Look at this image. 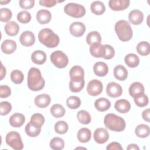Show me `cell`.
<instances>
[{
	"instance_id": "6da1fadb",
	"label": "cell",
	"mask_w": 150,
	"mask_h": 150,
	"mask_svg": "<svg viewBox=\"0 0 150 150\" xmlns=\"http://www.w3.org/2000/svg\"><path fill=\"white\" fill-rule=\"evenodd\" d=\"M29 88L34 91L41 90L45 86V81L39 69L31 67L28 73L27 80Z\"/></svg>"
},
{
	"instance_id": "7a4b0ae2",
	"label": "cell",
	"mask_w": 150,
	"mask_h": 150,
	"mask_svg": "<svg viewBox=\"0 0 150 150\" xmlns=\"http://www.w3.org/2000/svg\"><path fill=\"white\" fill-rule=\"evenodd\" d=\"M39 42L49 48H54L59 43V37L52 30L49 28H44L40 30L38 33Z\"/></svg>"
},
{
	"instance_id": "3957f363",
	"label": "cell",
	"mask_w": 150,
	"mask_h": 150,
	"mask_svg": "<svg viewBox=\"0 0 150 150\" xmlns=\"http://www.w3.org/2000/svg\"><path fill=\"white\" fill-rule=\"evenodd\" d=\"M104 123L106 128L110 130L121 132L125 129L126 124L125 120L115 114H107L104 119Z\"/></svg>"
},
{
	"instance_id": "277c9868",
	"label": "cell",
	"mask_w": 150,
	"mask_h": 150,
	"mask_svg": "<svg viewBox=\"0 0 150 150\" xmlns=\"http://www.w3.org/2000/svg\"><path fill=\"white\" fill-rule=\"evenodd\" d=\"M115 31L118 39L122 42H127L132 38L133 33L129 22L125 20H120L115 25Z\"/></svg>"
},
{
	"instance_id": "5b68a950",
	"label": "cell",
	"mask_w": 150,
	"mask_h": 150,
	"mask_svg": "<svg viewBox=\"0 0 150 150\" xmlns=\"http://www.w3.org/2000/svg\"><path fill=\"white\" fill-rule=\"evenodd\" d=\"M64 11L67 15L75 18H81L86 13V9L82 5L73 2L67 4L64 7Z\"/></svg>"
},
{
	"instance_id": "8992f818",
	"label": "cell",
	"mask_w": 150,
	"mask_h": 150,
	"mask_svg": "<svg viewBox=\"0 0 150 150\" xmlns=\"http://www.w3.org/2000/svg\"><path fill=\"white\" fill-rule=\"evenodd\" d=\"M5 141L7 145L13 149L21 150L23 148V144L21 135L16 131L8 132L6 135Z\"/></svg>"
},
{
	"instance_id": "52a82bcc",
	"label": "cell",
	"mask_w": 150,
	"mask_h": 150,
	"mask_svg": "<svg viewBox=\"0 0 150 150\" xmlns=\"http://www.w3.org/2000/svg\"><path fill=\"white\" fill-rule=\"evenodd\" d=\"M51 62L57 68L63 69L69 63V59L67 55L61 50H56L50 54Z\"/></svg>"
},
{
	"instance_id": "ba28073f",
	"label": "cell",
	"mask_w": 150,
	"mask_h": 150,
	"mask_svg": "<svg viewBox=\"0 0 150 150\" xmlns=\"http://www.w3.org/2000/svg\"><path fill=\"white\" fill-rule=\"evenodd\" d=\"M103 89L102 83L97 80L93 79L89 81L87 86V91L91 96H97L101 93Z\"/></svg>"
},
{
	"instance_id": "9c48e42d",
	"label": "cell",
	"mask_w": 150,
	"mask_h": 150,
	"mask_svg": "<svg viewBox=\"0 0 150 150\" xmlns=\"http://www.w3.org/2000/svg\"><path fill=\"white\" fill-rule=\"evenodd\" d=\"M106 93L110 97H118L121 96L122 93V88L118 83L112 81L107 84L106 87Z\"/></svg>"
},
{
	"instance_id": "30bf717a",
	"label": "cell",
	"mask_w": 150,
	"mask_h": 150,
	"mask_svg": "<svg viewBox=\"0 0 150 150\" xmlns=\"http://www.w3.org/2000/svg\"><path fill=\"white\" fill-rule=\"evenodd\" d=\"M84 79L81 77H76L70 78L69 82V88L71 92H80L84 86Z\"/></svg>"
},
{
	"instance_id": "8fae6325",
	"label": "cell",
	"mask_w": 150,
	"mask_h": 150,
	"mask_svg": "<svg viewBox=\"0 0 150 150\" xmlns=\"http://www.w3.org/2000/svg\"><path fill=\"white\" fill-rule=\"evenodd\" d=\"M19 41L20 43L24 46H31L35 42V35L31 31L25 30L21 35Z\"/></svg>"
},
{
	"instance_id": "7c38bea8",
	"label": "cell",
	"mask_w": 150,
	"mask_h": 150,
	"mask_svg": "<svg viewBox=\"0 0 150 150\" xmlns=\"http://www.w3.org/2000/svg\"><path fill=\"white\" fill-rule=\"evenodd\" d=\"M70 33L75 37H80L86 32V26L80 22H74L69 27Z\"/></svg>"
},
{
	"instance_id": "4fadbf2b",
	"label": "cell",
	"mask_w": 150,
	"mask_h": 150,
	"mask_svg": "<svg viewBox=\"0 0 150 150\" xmlns=\"http://www.w3.org/2000/svg\"><path fill=\"white\" fill-rule=\"evenodd\" d=\"M94 139L98 144H104L109 139V134L104 128H98L94 132Z\"/></svg>"
},
{
	"instance_id": "5bb4252c",
	"label": "cell",
	"mask_w": 150,
	"mask_h": 150,
	"mask_svg": "<svg viewBox=\"0 0 150 150\" xmlns=\"http://www.w3.org/2000/svg\"><path fill=\"white\" fill-rule=\"evenodd\" d=\"M129 4V0H110L108 2V6L112 11H120L127 9Z\"/></svg>"
},
{
	"instance_id": "9a60e30c",
	"label": "cell",
	"mask_w": 150,
	"mask_h": 150,
	"mask_svg": "<svg viewBox=\"0 0 150 150\" xmlns=\"http://www.w3.org/2000/svg\"><path fill=\"white\" fill-rule=\"evenodd\" d=\"M128 19L132 24L138 25L143 22L144 14L141 11L137 9L132 10L129 13Z\"/></svg>"
},
{
	"instance_id": "2e32d148",
	"label": "cell",
	"mask_w": 150,
	"mask_h": 150,
	"mask_svg": "<svg viewBox=\"0 0 150 150\" xmlns=\"http://www.w3.org/2000/svg\"><path fill=\"white\" fill-rule=\"evenodd\" d=\"M16 43L14 40L6 39L2 43L1 49L4 53L9 54L13 53L16 50Z\"/></svg>"
},
{
	"instance_id": "e0dca14e",
	"label": "cell",
	"mask_w": 150,
	"mask_h": 150,
	"mask_svg": "<svg viewBox=\"0 0 150 150\" xmlns=\"http://www.w3.org/2000/svg\"><path fill=\"white\" fill-rule=\"evenodd\" d=\"M51 102L50 96L46 94H42L37 96L35 98V104L39 108H45L49 105Z\"/></svg>"
},
{
	"instance_id": "ac0fdd59",
	"label": "cell",
	"mask_w": 150,
	"mask_h": 150,
	"mask_svg": "<svg viewBox=\"0 0 150 150\" xmlns=\"http://www.w3.org/2000/svg\"><path fill=\"white\" fill-rule=\"evenodd\" d=\"M93 71L94 74L99 77H103L107 75L108 72L107 64L103 62H96L93 66Z\"/></svg>"
},
{
	"instance_id": "d6986e66",
	"label": "cell",
	"mask_w": 150,
	"mask_h": 150,
	"mask_svg": "<svg viewBox=\"0 0 150 150\" xmlns=\"http://www.w3.org/2000/svg\"><path fill=\"white\" fill-rule=\"evenodd\" d=\"M25 121V117L23 114L21 113H14L12 114L9 120L10 125L15 128L21 127Z\"/></svg>"
},
{
	"instance_id": "ffe728a7",
	"label": "cell",
	"mask_w": 150,
	"mask_h": 150,
	"mask_svg": "<svg viewBox=\"0 0 150 150\" xmlns=\"http://www.w3.org/2000/svg\"><path fill=\"white\" fill-rule=\"evenodd\" d=\"M36 17L39 23L44 25L50 22L52 19V14L48 10L41 9L37 12Z\"/></svg>"
},
{
	"instance_id": "44dd1931",
	"label": "cell",
	"mask_w": 150,
	"mask_h": 150,
	"mask_svg": "<svg viewBox=\"0 0 150 150\" xmlns=\"http://www.w3.org/2000/svg\"><path fill=\"white\" fill-rule=\"evenodd\" d=\"M114 107L118 112L125 114L130 110L131 104L128 100L125 99H120L115 101Z\"/></svg>"
},
{
	"instance_id": "7402d4cb",
	"label": "cell",
	"mask_w": 150,
	"mask_h": 150,
	"mask_svg": "<svg viewBox=\"0 0 150 150\" xmlns=\"http://www.w3.org/2000/svg\"><path fill=\"white\" fill-rule=\"evenodd\" d=\"M145 89L143 84L139 82L132 83L129 87V95L133 98L135 96L144 93Z\"/></svg>"
},
{
	"instance_id": "603a6c76",
	"label": "cell",
	"mask_w": 150,
	"mask_h": 150,
	"mask_svg": "<svg viewBox=\"0 0 150 150\" xmlns=\"http://www.w3.org/2000/svg\"><path fill=\"white\" fill-rule=\"evenodd\" d=\"M4 30L9 36H16L19 31V26L15 21H9L5 25Z\"/></svg>"
},
{
	"instance_id": "cb8c5ba5",
	"label": "cell",
	"mask_w": 150,
	"mask_h": 150,
	"mask_svg": "<svg viewBox=\"0 0 150 150\" xmlns=\"http://www.w3.org/2000/svg\"><path fill=\"white\" fill-rule=\"evenodd\" d=\"M113 73L115 78L120 81L125 80L128 76L127 70L124 66L121 64H118L114 67Z\"/></svg>"
},
{
	"instance_id": "d4e9b609",
	"label": "cell",
	"mask_w": 150,
	"mask_h": 150,
	"mask_svg": "<svg viewBox=\"0 0 150 150\" xmlns=\"http://www.w3.org/2000/svg\"><path fill=\"white\" fill-rule=\"evenodd\" d=\"M31 60L36 64H43L46 60V54L42 50H35L32 53Z\"/></svg>"
},
{
	"instance_id": "484cf974",
	"label": "cell",
	"mask_w": 150,
	"mask_h": 150,
	"mask_svg": "<svg viewBox=\"0 0 150 150\" xmlns=\"http://www.w3.org/2000/svg\"><path fill=\"white\" fill-rule=\"evenodd\" d=\"M94 106L97 110L103 112L108 110L110 108L111 103L108 99L101 97L95 101Z\"/></svg>"
},
{
	"instance_id": "4316f807",
	"label": "cell",
	"mask_w": 150,
	"mask_h": 150,
	"mask_svg": "<svg viewBox=\"0 0 150 150\" xmlns=\"http://www.w3.org/2000/svg\"><path fill=\"white\" fill-rule=\"evenodd\" d=\"M77 139L81 143L88 142L91 138V132L87 128H82L77 132Z\"/></svg>"
},
{
	"instance_id": "83f0119b",
	"label": "cell",
	"mask_w": 150,
	"mask_h": 150,
	"mask_svg": "<svg viewBox=\"0 0 150 150\" xmlns=\"http://www.w3.org/2000/svg\"><path fill=\"white\" fill-rule=\"evenodd\" d=\"M90 54L95 57L103 58L104 52V46L101 43L93 44L90 46Z\"/></svg>"
},
{
	"instance_id": "f1b7e54d",
	"label": "cell",
	"mask_w": 150,
	"mask_h": 150,
	"mask_svg": "<svg viewBox=\"0 0 150 150\" xmlns=\"http://www.w3.org/2000/svg\"><path fill=\"white\" fill-rule=\"evenodd\" d=\"M90 9L91 12L94 14L96 15H101L105 11V6L101 1H96L91 3Z\"/></svg>"
},
{
	"instance_id": "f546056e",
	"label": "cell",
	"mask_w": 150,
	"mask_h": 150,
	"mask_svg": "<svg viewBox=\"0 0 150 150\" xmlns=\"http://www.w3.org/2000/svg\"><path fill=\"white\" fill-rule=\"evenodd\" d=\"M124 61L127 66L129 67L134 68L139 64V59L137 55L134 53H129L125 56Z\"/></svg>"
},
{
	"instance_id": "4dcf8cb0",
	"label": "cell",
	"mask_w": 150,
	"mask_h": 150,
	"mask_svg": "<svg viewBox=\"0 0 150 150\" xmlns=\"http://www.w3.org/2000/svg\"><path fill=\"white\" fill-rule=\"evenodd\" d=\"M26 134L30 137H36L41 132V127H39L32 124L30 122L28 123L25 127Z\"/></svg>"
},
{
	"instance_id": "1f68e13d",
	"label": "cell",
	"mask_w": 150,
	"mask_h": 150,
	"mask_svg": "<svg viewBox=\"0 0 150 150\" xmlns=\"http://www.w3.org/2000/svg\"><path fill=\"white\" fill-rule=\"evenodd\" d=\"M149 132L150 130L149 126L144 124L138 125L135 129V133L136 135L139 138H146L149 136Z\"/></svg>"
},
{
	"instance_id": "d6a6232c",
	"label": "cell",
	"mask_w": 150,
	"mask_h": 150,
	"mask_svg": "<svg viewBox=\"0 0 150 150\" xmlns=\"http://www.w3.org/2000/svg\"><path fill=\"white\" fill-rule=\"evenodd\" d=\"M101 35L97 31H91L87 35L86 42L90 46L96 43H101Z\"/></svg>"
},
{
	"instance_id": "836d02e7",
	"label": "cell",
	"mask_w": 150,
	"mask_h": 150,
	"mask_svg": "<svg viewBox=\"0 0 150 150\" xmlns=\"http://www.w3.org/2000/svg\"><path fill=\"white\" fill-rule=\"evenodd\" d=\"M51 114L55 118H61L65 114V109L63 105L55 104L52 106L50 109Z\"/></svg>"
},
{
	"instance_id": "e575fe53",
	"label": "cell",
	"mask_w": 150,
	"mask_h": 150,
	"mask_svg": "<svg viewBox=\"0 0 150 150\" xmlns=\"http://www.w3.org/2000/svg\"><path fill=\"white\" fill-rule=\"evenodd\" d=\"M137 52L141 56H147L150 52V45L148 42L142 41L137 46Z\"/></svg>"
},
{
	"instance_id": "d590c367",
	"label": "cell",
	"mask_w": 150,
	"mask_h": 150,
	"mask_svg": "<svg viewBox=\"0 0 150 150\" xmlns=\"http://www.w3.org/2000/svg\"><path fill=\"white\" fill-rule=\"evenodd\" d=\"M77 118L79 121L84 125L88 124L91 120V117L88 112L86 110H80L77 114Z\"/></svg>"
},
{
	"instance_id": "8d00e7d4",
	"label": "cell",
	"mask_w": 150,
	"mask_h": 150,
	"mask_svg": "<svg viewBox=\"0 0 150 150\" xmlns=\"http://www.w3.org/2000/svg\"><path fill=\"white\" fill-rule=\"evenodd\" d=\"M66 104L70 109H77L81 105V100L77 96H70L66 100Z\"/></svg>"
},
{
	"instance_id": "74e56055",
	"label": "cell",
	"mask_w": 150,
	"mask_h": 150,
	"mask_svg": "<svg viewBox=\"0 0 150 150\" xmlns=\"http://www.w3.org/2000/svg\"><path fill=\"white\" fill-rule=\"evenodd\" d=\"M50 147L54 150H61L64 148V140L59 137H54L50 142Z\"/></svg>"
},
{
	"instance_id": "f35d334b",
	"label": "cell",
	"mask_w": 150,
	"mask_h": 150,
	"mask_svg": "<svg viewBox=\"0 0 150 150\" xmlns=\"http://www.w3.org/2000/svg\"><path fill=\"white\" fill-rule=\"evenodd\" d=\"M134 100L135 104L139 107H144L148 104L149 100L148 96L144 93L138 95L134 97Z\"/></svg>"
},
{
	"instance_id": "ab89813d",
	"label": "cell",
	"mask_w": 150,
	"mask_h": 150,
	"mask_svg": "<svg viewBox=\"0 0 150 150\" xmlns=\"http://www.w3.org/2000/svg\"><path fill=\"white\" fill-rule=\"evenodd\" d=\"M10 77L12 81L16 84L22 83L24 79L23 74L19 70H13L11 73Z\"/></svg>"
},
{
	"instance_id": "60d3db41",
	"label": "cell",
	"mask_w": 150,
	"mask_h": 150,
	"mask_svg": "<svg viewBox=\"0 0 150 150\" xmlns=\"http://www.w3.org/2000/svg\"><path fill=\"white\" fill-rule=\"evenodd\" d=\"M69 129L68 124L64 121H59L54 124V131L59 134H64Z\"/></svg>"
},
{
	"instance_id": "b9f144b4",
	"label": "cell",
	"mask_w": 150,
	"mask_h": 150,
	"mask_svg": "<svg viewBox=\"0 0 150 150\" xmlns=\"http://www.w3.org/2000/svg\"><path fill=\"white\" fill-rule=\"evenodd\" d=\"M30 122L36 126L42 127L45 122V118L42 114L40 113H35L31 116Z\"/></svg>"
},
{
	"instance_id": "7bdbcfd3",
	"label": "cell",
	"mask_w": 150,
	"mask_h": 150,
	"mask_svg": "<svg viewBox=\"0 0 150 150\" xmlns=\"http://www.w3.org/2000/svg\"><path fill=\"white\" fill-rule=\"evenodd\" d=\"M70 77H84V71L83 69L80 66L76 65L71 68L69 71Z\"/></svg>"
},
{
	"instance_id": "ee69618b",
	"label": "cell",
	"mask_w": 150,
	"mask_h": 150,
	"mask_svg": "<svg viewBox=\"0 0 150 150\" xmlns=\"http://www.w3.org/2000/svg\"><path fill=\"white\" fill-rule=\"evenodd\" d=\"M12 16V12L6 8H3L0 9V20L4 22H8Z\"/></svg>"
},
{
	"instance_id": "f6af8a7d",
	"label": "cell",
	"mask_w": 150,
	"mask_h": 150,
	"mask_svg": "<svg viewBox=\"0 0 150 150\" xmlns=\"http://www.w3.org/2000/svg\"><path fill=\"white\" fill-rule=\"evenodd\" d=\"M17 19L22 23H27L31 20V15L26 11H22L18 13Z\"/></svg>"
},
{
	"instance_id": "bcb514c9",
	"label": "cell",
	"mask_w": 150,
	"mask_h": 150,
	"mask_svg": "<svg viewBox=\"0 0 150 150\" xmlns=\"http://www.w3.org/2000/svg\"><path fill=\"white\" fill-rule=\"evenodd\" d=\"M104 52L103 59L106 60H110L112 59L115 55V50L111 45H104Z\"/></svg>"
},
{
	"instance_id": "7dc6e473",
	"label": "cell",
	"mask_w": 150,
	"mask_h": 150,
	"mask_svg": "<svg viewBox=\"0 0 150 150\" xmlns=\"http://www.w3.org/2000/svg\"><path fill=\"white\" fill-rule=\"evenodd\" d=\"M12 110L11 103L8 101H2L0 103V114L1 115H6Z\"/></svg>"
},
{
	"instance_id": "c3c4849f",
	"label": "cell",
	"mask_w": 150,
	"mask_h": 150,
	"mask_svg": "<svg viewBox=\"0 0 150 150\" xmlns=\"http://www.w3.org/2000/svg\"><path fill=\"white\" fill-rule=\"evenodd\" d=\"M11 94V90L9 86L6 85H1L0 86V97L6 98Z\"/></svg>"
},
{
	"instance_id": "681fc988",
	"label": "cell",
	"mask_w": 150,
	"mask_h": 150,
	"mask_svg": "<svg viewBox=\"0 0 150 150\" xmlns=\"http://www.w3.org/2000/svg\"><path fill=\"white\" fill-rule=\"evenodd\" d=\"M20 6L23 9H29L34 6L35 1L34 0H21L19 1Z\"/></svg>"
},
{
	"instance_id": "f907efd6",
	"label": "cell",
	"mask_w": 150,
	"mask_h": 150,
	"mask_svg": "<svg viewBox=\"0 0 150 150\" xmlns=\"http://www.w3.org/2000/svg\"><path fill=\"white\" fill-rule=\"evenodd\" d=\"M60 2V1H57L55 0H40L39 1V4L41 6H43L47 8L54 6L57 3Z\"/></svg>"
},
{
	"instance_id": "816d5d0a",
	"label": "cell",
	"mask_w": 150,
	"mask_h": 150,
	"mask_svg": "<svg viewBox=\"0 0 150 150\" xmlns=\"http://www.w3.org/2000/svg\"><path fill=\"white\" fill-rule=\"evenodd\" d=\"M107 150H122L123 148L121 144L117 142H112L110 143L106 147Z\"/></svg>"
},
{
	"instance_id": "f5cc1de1",
	"label": "cell",
	"mask_w": 150,
	"mask_h": 150,
	"mask_svg": "<svg viewBox=\"0 0 150 150\" xmlns=\"http://www.w3.org/2000/svg\"><path fill=\"white\" fill-rule=\"evenodd\" d=\"M142 118L146 122H149L150 121V117H149V109L147 108L143 111L142 113Z\"/></svg>"
},
{
	"instance_id": "db71d44e",
	"label": "cell",
	"mask_w": 150,
	"mask_h": 150,
	"mask_svg": "<svg viewBox=\"0 0 150 150\" xmlns=\"http://www.w3.org/2000/svg\"><path fill=\"white\" fill-rule=\"evenodd\" d=\"M1 80H2L6 75V69L2 63H1Z\"/></svg>"
},
{
	"instance_id": "11a10c76",
	"label": "cell",
	"mask_w": 150,
	"mask_h": 150,
	"mask_svg": "<svg viewBox=\"0 0 150 150\" xmlns=\"http://www.w3.org/2000/svg\"><path fill=\"white\" fill-rule=\"evenodd\" d=\"M127 149L128 150H132V149H139V148L138 146V145L137 144H129L127 148Z\"/></svg>"
},
{
	"instance_id": "9f6ffc18",
	"label": "cell",
	"mask_w": 150,
	"mask_h": 150,
	"mask_svg": "<svg viewBox=\"0 0 150 150\" xmlns=\"http://www.w3.org/2000/svg\"><path fill=\"white\" fill-rule=\"evenodd\" d=\"M10 2H11V1H0V3H1V4L2 5H3L6 4H8V3Z\"/></svg>"
}]
</instances>
